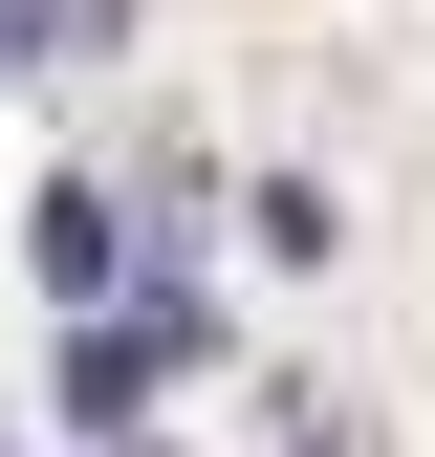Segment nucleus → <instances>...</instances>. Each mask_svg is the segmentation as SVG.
<instances>
[{
    "label": "nucleus",
    "mask_w": 435,
    "mask_h": 457,
    "mask_svg": "<svg viewBox=\"0 0 435 457\" xmlns=\"http://www.w3.org/2000/svg\"><path fill=\"white\" fill-rule=\"evenodd\" d=\"M44 283H66V305H131V196H44Z\"/></svg>",
    "instance_id": "f257e3e1"
},
{
    "label": "nucleus",
    "mask_w": 435,
    "mask_h": 457,
    "mask_svg": "<svg viewBox=\"0 0 435 457\" xmlns=\"http://www.w3.org/2000/svg\"><path fill=\"white\" fill-rule=\"evenodd\" d=\"M283 457H349V414H283Z\"/></svg>",
    "instance_id": "f03ea898"
}]
</instances>
